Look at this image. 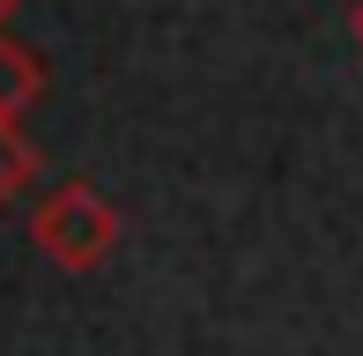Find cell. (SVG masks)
I'll list each match as a JSON object with an SVG mask.
<instances>
[{"label":"cell","mask_w":363,"mask_h":356,"mask_svg":"<svg viewBox=\"0 0 363 356\" xmlns=\"http://www.w3.org/2000/svg\"><path fill=\"white\" fill-rule=\"evenodd\" d=\"M30 245L67 274H96L119 245V208L89 186V178H60L38 208H30Z\"/></svg>","instance_id":"1"},{"label":"cell","mask_w":363,"mask_h":356,"mask_svg":"<svg viewBox=\"0 0 363 356\" xmlns=\"http://www.w3.org/2000/svg\"><path fill=\"white\" fill-rule=\"evenodd\" d=\"M38 96H45V60L30 45L0 38V119H23Z\"/></svg>","instance_id":"2"},{"label":"cell","mask_w":363,"mask_h":356,"mask_svg":"<svg viewBox=\"0 0 363 356\" xmlns=\"http://www.w3.org/2000/svg\"><path fill=\"white\" fill-rule=\"evenodd\" d=\"M23 186H38V149L15 119H0V208L23 201Z\"/></svg>","instance_id":"3"},{"label":"cell","mask_w":363,"mask_h":356,"mask_svg":"<svg viewBox=\"0 0 363 356\" xmlns=\"http://www.w3.org/2000/svg\"><path fill=\"white\" fill-rule=\"evenodd\" d=\"M349 30H356V45H363V0H356V15H349Z\"/></svg>","instance_id":"4"},{"label":"cell","mask_w":363,"mask_h":356,"mask_svg":"<svg viewBox=\"0 0 363 356\" xmlns=\"http://www.w3.org/2000/svg\"><path fill=\"white\" fill-rule=\"evenodd\" d=\"M8 15H15V0H0V38H8Z\"/></svg>","instance_id":"5"}]
</instances>
